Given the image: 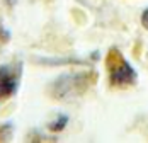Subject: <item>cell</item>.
Returning <instances> with one entry per match:
<instances>
[{
	"label": "cell",
	"instance_id": "6da1fadb",
	"mask_svg": "<svg viewBox=\"0 0 148 143\" xmlns=\"http://www.w3.org/2000/svg\"><path fill=\"white\" fill-rule=\"evenodd\" d=\"M97 82V73H63L49 85V96L56 100H72L84 96L90 85Z\"/></svg>",
	"mask_w": 148,
	"mask_h": 143
},
{
	"label": "cell",
	"instance_id": "7a4b0ae2",
	"mask_svg": "<svg viewBox=\"0 0 148 143\" xmlns=\"http://www.w3.org/2000/svg\"><path fill=\"white\" fill-rule=\"evenodd\" d=\"M106 68L109 72V84L112 87L124 89L136 84V72L116 48L109 50L106 56Z\"/></svg>",
	"mask_w": 148,
	"mask_h": 143
},
{
	"label": "cell",
	"instance_id": "3957f363",
	"mask_svg": "<svg viewBox=\"0 0 148 143\" xmlns=\"http://www.w3.org/2000/svg\"><path fill=\"white\" fill-rule=\"evenodd\" d=\"M21 73H22V65L21 63L2 65L0 67V100L10 99L17 92Z\"/></svg>",
	"mask_w": 148,
	"mask_h": 143
},
{
	"label": "cell",
	"instance_id": "277c9868",
	"mask_svg": "<svg viewBox=\"0 0 148 143\" xmlns=\"http://www.w3.org/2000/svg\"><path fill=\"white\" fill-rule=\"evenodd\" d=\"M66 124H68V116L66 114H58L49 124H48V129L53 131V133H58V131H63Z\"/></svg>",
	"mask_w": 148,
	"mask_h": 143
},
{
	"label": "cell",
	"instance_id": "5b68a950",
	"mask_svg": "<svg viewBox=\"0 0 148 143\" xmlns=\"http://www.w3.org/2000/svg\"><path fill=\"white\" fill-rule=\"evenodd\" d=\"M12 124L7 123V124H2L0 126V142H9L12 138Z\"/></svg>",
	"mask_w": 148,
	"mask_h": 143
},
{
	"label": "cell",
	"instance_id": "8992f818",
	"mask_svg": "<svg viewBox=\"0 0 148 143\" xmlns=\"http://www.w3.org/2000/svg\"><path fill=\"white\" fill-rule=\"evenodd\" d=\"M141 26L148 31V9L143 12V14H141Z\"/></svg>",
	"mask_w": 148,
	"mask_h": 143
}]
</instances>
